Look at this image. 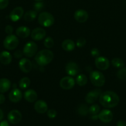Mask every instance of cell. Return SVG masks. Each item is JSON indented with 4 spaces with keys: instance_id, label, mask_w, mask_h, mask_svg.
<instances>
[{
    "instance_id": "obj_6",
    "label": "cell",
    "mask_w": 126,
    "mask_h": 126,
    "mask_svg": "<svg viewBox=\"0 0 126 126\" xmlns=\"http://www.w3.org/2000/svg\"><path fill=\"white\" fill-rule=\"evenodd\" d=\"M38 51V46L33 41L27 42L23 49V54L25 57L31 58L36 55Z\"/></svg>"
},
{
    "instance_id": "obj_37",
    "label": "cell",
    "mask_w": 126,
    "mask_h": 126,
    "mask_svg": "<svg viewBox=\"0 0 126 126\" xmlns=\"http://www.w3.org/2000/svg\"><path fill=\"white\" fill-rule=\"evenodd\" d=\"M23 52H22L21 50H16L14 53V56L16 59H21V58L23 56Z\"/></svg>"
},
{
    "instance_id": "obj_7",
    "label": "cell",
    "mask_w": 126,
    "mask_h": 126,
    "mask_svg": "<svg viewBox=\"0 0 126 126\" xmlns=\"http://www.w3.org/2000/svg\"><path fill=\"white\" fill-rule=\"evenodd\" d=\"M95 63L96 67L100 70H106L110 66V62L105 57H98L95 59Z\"/></svg>"
},
{
    "instance_id": "obj_25",
    "label": "cell",
    "mask_w": 126,
    "mask_h": 126,
    "mask_svg": "<svg viewBox=\"0 0 126 126\" xmlns=\"http://www.w3.org/2000/svg\"><path fill=\"white\" fill-rule=\"evenodd\" d=\"M88 82L87 76L84 74H80L76 78V82L79 86H84Z\"/></svg>"
},
{
    "instance_id": "obj_9",
    "label": "cell",
    "mask_w": 126,
    "mask_h": 126,
    "mask_svg": "<svg viewBox=\"0 0 126 126\" xmlns=\"http://www.w3.org/2000/svg\"><path fill=\"white\" fill-rule=\"evenodd\" d=\"M101 93L102 92L100 89L92 90L86 94L85 97V101L88 104H92L97 100L98 98H99Z\"/></svg>"
},
{
    "instance_id": "obj_28",
    "label": "cell",
    "mask_w": 126,
    "mask_h": 126,
    "mask_svg": "<svg viewBox=\"0 0 126 126\" xmlns=\"http://www.w3.org/2000/svg\"><path fill=\"white\" fill-rule=\"evenodd\" d=\"M100 111V107L98 105H93L88 108V113L91 115H97Z\"/></svg>"
},
{
    "instance_id": "obj_39",
    "label": "cell",
    "mask_w": 126,
    "mask_h": 126,
    "mask_svg": "<svg viewBox=\"0 0 126 126\" xmlns=\"http://www.w3.org/2000/svg\"><path fill=\"white\" fill-rule=\"evenodd\" d=\"M116 126H126V121L124 120H119L117 121Z\"/></svg>"
},
{
    "instance_id": "obj_11",
    "label": "cell",
    "mask_w": 126,
    "mask_h": 126,
    "mask_svg": "<svg viewBox=\"0 0 126 126\" xmlns=\"http://www.w3.org/2000/svg\"><path fill=\"white\" fill-rule=\"evenodd\" d=\"M19 66L21 71L24 73H28L32 70V63L27 58H22L19 62Z\"/></svg>"
},
{
    "instance_id": "obj_20",
    "label": "cell",
    "mask_w": 126,
    "mask_h": 126,
    "mask_svg": "<svg viewBox=\"0 0 126 126\" xmlns=\"http://www.w3.org/2000/svg\"><path fill=\"white\" fill-rule=\"evenodd\" d=\"M16 35L21 38H27L30 34V30L25 26L18 27L16 31Z\"/></svg>"
},
{
    "instance_id": "obj_40",
    "label": "cell",
    "mask_w": 126,
    "mask_h": 126,
    "mask_svg": "<svg viewBox=\"0 0 126 126\" xmlns=\"http://www.w3.org/2000/svg\"><path fill=\"white\" fill-rule=\"evenodd\" d=\"M5 100H6L5 96L2 94H0V105L3 104L5 102Z\"/></svg>"
},
{
    "instance_id": "obj_18",
    "label": "cell",
    "mask_w": 126,
    "mask_h": 126,
    "mask_svg": "<svg viewBox=\"0 0 126 126\" xmlns=\"http://www.w3.org/2000/svg\"><path fill=\"white\" fill-rule=\"evenodd\" d=\"M34 109L38 113L44 114L48 111V107L45 101L39 100L36 101L35 103Z\"/></svg>"
},
{
    "instance_id": "obj_43",
    "label": "cell",
    "mask_w": 126,
    "mask_h": 126,
    "mask_svg": "<svg viewBox=\"0 0 126 126\" xmlns=\"http://www.w3.org/2000/svg\"><path fill=\"white\" fill-rule=\"evenodd\" d=\"M34 1H43V0H34Z\"/></svg>"
},
{
    "instance_id": "obj_31",
    "label": "cell",
    "mask_w": 126,
    "mask_h": 126,
    "mask_svg": "<svg viewBox=\"0 0 126 126\" xmlns=\"http://www.w3.org/2000/svg\"><path fill=\"white\" fill-rule=\"evenodd\" d=\"M77 111L80 115L86 116V114H87V113H88V108L87 106L85 105H81L78 108Z\"/></svg>"
},
{
    "instance_id": "obj_29",
    "label": "cell",
    "mask_w": 126,
    "mask_h": 126,
    "mask_svg": "<svg viewBox=\"0 0 126 126\" xmlns=\"http://www.w3.org/2000/svg\"><path fill=\"white\" fill-rule=\"evenodd\" d=\"M44 47L47 49H51L54 46V40L53 38L50 36H48L44 39V42H43Z\"/></svg>"
},
{
    "instance_id": "obj_33",
    "label": "cell",
    "mask_w": 126,
    "mask_h": 126,
    "mask_svg": "<svg viewBox=\"0 0 126 126\" xmlns=\"http://www.w3.org/2000/svg\"><path fill=\"white\" fill-rule=\"evenodd\" d=\"M86 39H85L84 38H79V39L77 40L76 42V44L75 46L78 47L79 48H82L86 44Z\"/></svg>"
},
{
    "instance_id": "obj_32",
    "label": "cell",
    "mask_w": 126,
    "mask_h": 126,
    "mask_svg": "<svg viewBox=\"0 0 126 126\" xmlns=\"http://www.w3.org/2000/svg\"><path fill=\"white\" fill-rule=\"evenodd\" d=\"M43 7H44V4L43 2H40V1H37V2H35L33 5V8H34L35 11H37V12L42 11Z\"/></svg>"
},
{
    "instance_id": "obj_30",
    "label": "cell",
    "mask_w": 126,
    "mask_h": 126,
    "mask_svg": "<svg viewBox=\"0 0 126 126\" xmlns=\"http://www.w3.org/2000/svg\"><path fill=\"white\" fill-rule=\"evenodd\" d=\"M117 76L119 79L126 80V68H120L117 72Z\"/></svg>"
},
{
    "instance_id": "obj_2",
    "label": "cell",
    "mask_w": 126,
    "mask_h": 126,
    "mask_svg": "<svg viewBox=\"0 0 126 126\" xmlns=\"http://www.w3.org/2000/svg\"><path fill=\"white\" fill-rule=\"evenodd\" d=\"M53 58L54 54L53 52L46 49L38 52L35 57V60L38 65L44 66L50 63L53 60Z\"/></svg>"
},
{
    "instance_id": "obj_34",
    "label": "cell",
    "mask_w": 126,
    "mask_h": 126,
    "mask_svg": "<svg viewBox=\"0 0 126 126\" xmlns=\"http://www.w3.org/2000/svg\"><path fill=\"white\" fill-rule=\"evenodd\" d=\"M47 115L51 119L55 118L57 116V111L54 109H50L47 111Z\"/></svg>"
},
{
    "instance_id": "obj_17",
    "label": "cell",
    "mask_w": 126,
    "mask_h": 126,
    "mask_svg": "<svg viewBox=\"0 0 126 126\" xmlns=\"http://www.w3.org/2000/svg\"><path fill=\"white\" fill-rule=\"evenodd\" d=\"M66 73L70 76H74L78 74L79 71V66L76 63L74 62H70L67 63L65 66Z\"/></svg>"
},
{
    "instance_id": "obj_38",
    "label": "cell",
    "mask_w": 126,
    "mask_h": 126,
    "mask_svg": "<svg viewBox=\"0 0 126 126\" xmlns=\"http://www.w3.org/2000/svg\"><path fill=\"white\" fill-rule=\"evenodd\" d=\"M5 32L7 34H12L13 33V27L11 25H7L5 28Z\"/></svg>"
},
{
    "instance_id": "obj_35",
    "label": "cell",
    "mask_w": 126,
    "mask_h": 126,
    "mask_svg": "<svg viewBox=\"0 0 126 126\" xmlns=\"http://www.w3.org/2000/svg\"><path fill=\"white\" fill-rule=\"evenodd\" d=\"M91 55L93 57L96 58L100 56V50L97 49V48H93L91 50Z\"/></svg>"
},
{
    "instance_id": "obj_1",
    "label": "cell",
    "mask_w": 126,
    "mask_h": 126,
    "mask_svg": "<svg viewBox=\"0 0 126 126\" xmlns=\"http://www.w3.org/2000/svg\"><path fill=\"white\" fill-rule=\"evenodd\" d=\"M119 97L116 93L111 91L102 92L99 97L100 104L106 108H112L116 107L119 103Z\"/></svg>"
},
{
    "instance_id": "obj_36",
    "label": "cell",
    "mask_w": 126,
    "mask_h": 126,
    "mask_svg": "<svg viewBox=\"0 0 126 126\" xmlns=\"http://www.w3.org/2000/svg\"><path fill=\"white\" fill-rule=\"evenodd\" d=\"M9 4V0H0V10L6 8Z\"/></svg>"
},
{
    "instance_id": "obj_3",
    "label": "cell",
    "mask_w": 126,
    "mask_h": 126,
    "mask_svg": "<svg viewBox=\"0 0 126 126\" xmlns=\"http://www.w3.org/2000/svg\"><path fill=\"white\" fill-rule=\"evenodd\" d=\"M90 79L91 84L98 87H102L106 81L104 75L99 71H93L90 73Z\"/></svg>"
},
{
    "instance_id": "obj_26",
    "label": "cell",
    "mask_w": 126,
    "mask_h": 126,
    "mask_svg": "<svg viewBox=\"0 0 126 126\" xmlns=\"http://www.w3.org/2000/svg\"><path fill=\"white\" fill-rule=\"evenodd\" d=\"M30 85V79L28 77H23L20 80L19 86L21 89H25Z\"/></svg>"
},
{
    "instance_id": "obj_14",
    "label": "cell",
    "mask_w": 126,
    "mask_h": 126,
    "mask_svg": "<svg viewBox=\"0 0 126 126\" xmlns=\"http://www.w3.org/2000/svg\"><path fill=\"white\" fill-rule=\"evenodd\" d=\"M23 94L19 89L16 88L12 90L9 94V99L12 103H18L22 100Z\"/></svg>"
},
{
    "instance_id": "obj_4",
    "label": "cell",
    "mask_w": 126,
    "mask_h": 126,
    "mask_svg": "<svg viewBox=\"0 0 126 126\" xmlns=\"http://www.w3.org/2000/svg\"><path fill=\"white\" fill-rule=\"evenodd\" d=\"M38 23L43 27H49L54 24V18L49 12H43L38 16Z\"/></svg>"
},
{
    "instance_id": "obj_24",
    "label": "cell",
    "mask_w": 126,
    "mask_h": 126,
    "mask_svg": "<svg viewBox=\"0 0 126 126\" xmlns=\"http://www.w3.org/2000/svg\"><path fill=\"white\" fill-rule=\"evenodd\" d=\"M37 12L35 10H30L26 12L23 16V18L27 22H32L37 17Z\"/></svg>"
},
{
    "instance_id": "obj_19",
    "label": "cell",
    "mask_w": 126,
    "mask_h": 126,
    "mask_svg": "<svg viewBox=\"0 0 126 126\" xmlns=\"http://www.w3.org/2000/svg\"><path fill=\"white\" fill-rule=\"evenodd\" d=\"M23 97L25 100L29 103H33L37 100L38 94L35 90L28 89L23 94Z\"/></svg>"
},
{
    "instance_id": "obj_8",
    "label": "cell",
    "mask_w": 126,
    "mask_h": 126,
    "mask_svg": "<svg viewBox=\"0 0 126 126\" xmlns=\"http://www.w3.org/2000/svg\"><path fill=\"white\" fill-rule=\"evenodd\" d=\"M22 116L21 112L17 110H11L7 114L8 121L12 124H17L22 120Z\"/></svg>"
},
{
    "instance_id": "obj_23",
    "label": "cell",
    "mask_w": 126,
    "mask_h": 126,
    "mask_svg": "<svg viewBox=\"0 0 126 126\" xmlns=\"http://www.w3.org/2000/svg\"><path fill=\"white\" fill-rule=\"evenodd\" d=\"M75 47V44L74 42V41H72V39H65V40L62 43V48H63L65 51H72L73 50H74Z\"/></svg>"
},
{
    "instance_id": "obj_5",
    "label": "cell",
    "mask_w": 126,
    "mask_h": 126,
    "mask_svg": "<svg viewBox=\"0 0 126 126\" xmlns=\"http://www.w3.org/2000/svg\"><path fill=\"white\" fill-rule=\"evenodd\" d=\"M19 44V40L16 35L9 34L3 41V46L6 49L12 50L17 47Z\"/></svg>"
},
{
    "instance_id": "obj_27",
    "label": "cell",
    "mask_w": 126,
    "mask_h": 126,
    "mask_svg": "<svg viewBox=\"0 0 126 126\" xmlns=\"http://www.w3.org/2000/svg\"><path fill=\"white\" fill-rule=\"evenodd\" d=\"M111 64L114 67L116 68L120 69L121 68L124 67V62L120 58H114L111 60Z\"/></svg>"
},
{
    "instance_id": "obj_41",
    "label": "cell",
    "mask_w": 126,
    "mask_h": 126,
    "mask_svg": "<svg viewBox=\"0 0 126 126\" xmlns=\"http://www.w3.org/2000/svg\"><path fill=\"white\" fill-rule=\"evenodd\" d=\"M0 126H9L7 121H2L0 123Z\"/></svg>"
},
{
    "instance_id": "obj_42",
    "label": "cell",
    "mask_w": 126,
    "mask_h": 126,
    "mask_svg": "<svg viewBox=\"0 0 126 126\" xmlns=\"http://www.w3.org/2000/svg\"><path fill=\"white\" fill-rule=\"evenodd\" d=\"M3 117H4L3 111H2V110L0 109V121L3 119Z\"/></svg>"
},
{
    "instance_id": "obj_21",
    "label": "cell",
    "mask_w": 126,
    "mask_h": 126,
    "mask_svg": "<svg viewBox=\"0 0 126 126\" xmlns=\"http://www.w3.org/2000/svg\"><path fill=\"white\" fill-rule=\"evenodd\" d=\"M12 60V56L7 51H2L0 53V62L4 65H9Z\"/></svg>"
},
{
    "instance_id": "obj_10",
    "label": "cell",
    "mask_w": 126,
    "mask_h": 126,
    "mask_svg": "<svg viewBox=\"0 0 126 126\" xmlns=\"http://www.w3.org/2000/svg\"><path fill=\"white\" fill-rule=\"evenodd\" d=\"M75 80L71 76H65L59 82V85L64 90L71 89L75 85Z\"/></svg>"
},
{
    "instance_id": "obj_15",
    "label": "cell",
    "mask_w": 126,
    "mask_h": 126,
    "mask_svg": "<svg viewBox=\"0 0 126 126\" xmlns=\"http://www.w3.org/2000/svg\"><path fill=\"white\" fill-rule=\"evenodd\" d=\"M31 38L35 41H40L46 36V31L44 28H36L31 32Z\"/></svg>"
},
{
    "instance_id": "obj_13",
    "label": "cell",
    "mask_w": 126,
    "mask_h": 126,
    "mask_svg": "<svg viewBox=\"0 0 126 126\" xmlns=\"http://www.w3.org/2000/svg\"><path fill=\"white\" fill-rule=\"evenodd\" d=\"M24 11L21 6L16 7L12 10L9 14V18L12 22H17L23 16Z\"/></svg>"
},
{
    "instance_id": "obj_12",
    "label": "cell",
    "mask_w": 126,
    "mask_h": 126,
    "mask_svg": "<svg viewBox=\"0 0 126 126\" xmlns=\"http://www.w3.org/2000/svg\"><path fill=\"white\" fill-rule=\"evenodd\" d=\"M98 119L104 123H110L113 119V114L109 110H103L98 114Z\"/></svg>"
},
{
    "instance_id": "obj_16",
    "label": "cell",
    "mask_w": 126,
    "mask_h": 126,
    "mask_svg": "<svg viewBox=\"0 0 126 126\" xmlns=\"http://www.w3.org/2000/svg\"><path fill=\"white\" fill-rule=\"evenodd\" d=\"M74 18L79 23H84L88 18V14L84 9H78L74 13Z\"/></svg>"
},
{
    "instance_id": "obj_22",
    "label": "cell",
    "mask_w": 126,
    "mask_h": 126,
    "mask_svg": "<svg viewBox=\"0 0 126 126\" xmlns=\"http://www.w3.org/2000/svg\"><path fill=\"white\" fill-rule=\"evenodd\" d=\"M11 82L7 78L0 79V93L4 94L10 89Z\"/></svg>"
}]
</instances>
